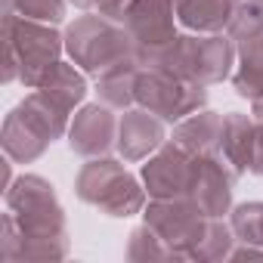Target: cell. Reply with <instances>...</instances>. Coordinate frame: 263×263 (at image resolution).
I'll use <instances>...</instances> for the list:
<instances>
[{
  "instance_id": "obj_2",
  "label": "cell",
  "mask_w": 263,
  "mask_h": 263,
  "mask_svg": "<svg viewBox=\"0 0 263 263\" xmlns=\"http://www.w3.org/2000/svg\"><path fill=\"white\" fill-rule=\"evenodd\" d=\"M4 41H7V74L4 81H22L34 90L47 71L62 59L65 34H59L47 22H31L19 16H4Z\"/></svg>"
},
{
  "instance_id": "obj_4",
  "label": "cell",
  "mask_w": 263,
  "mask_h": 263,
  "mask_svg": "<svg viewBox=\"0 0 263 263\" xmlns=\"http://www.w3.org/2000/svg\"><path fill=\"white\" fill-rule=\"evenodd\" d=\"M65 53L90 78H99L105 68L137 56L127 28L121 22H111V19L99 16L96 10L87 13V16H78L65 28Z\"/></svg>"
},
{
  "instance_id": "obj_12",
  "label": "cell",
  "mask_w": 263,
  "mask_h": 263,
  "mask_svg": "<svg viewBox=\"0 0 263 263\" xmlns=\"http://www.w3.org/2000/svg\"><path fill=\"white\" fill-rule=\"evenodd\" d=\"M238 180L223 167L220 158L208 155V158H195V171H192V183L186 198L204 214V217H229L232 204V186Z\"/></svg>"
},
{
  "instance_id": "obj_19",
  "label": "cell",
  "mask_w": 263,
  "mask_h": 263,
  "mask_svg": "<svg viewBox=\"0 0 263 263\" xmlns=\"http://www.w3.org/2000/svg\"><path fill=\"white\" fill-rule=\"evenodd\" d=\"M238 62L232 68V90L241 99H257L263 93V31L235 44Z\"/></svg>"
},
{
  "instance_id": "obj_8",
  "label": "cell",
  "mask_w": 263,
  "mask_h": 263,
  "mask_svg": "<svg viewBox=\"0 0 263 263\" xmlns=\"http://www.w3.org/2000/svg\"><path fill=\"white\" fill-rule=\"evenodd\" d=\"M143 220L161 235L177 260H189L211 217H204L189 198H152L143 208Z\"/></svg>"
},
{
  "instance_id": "obj_13",
  "label": "cell",
  "mask_w": 263,
  "mask_h": 263,
  "mask_svg": "<svg viewBox=\"0 0 263 263\" xmlns=\"http://www.w3.org/2000/svg\"><path fill=\"white\" fill-rule=\"evenodd\" d=\"M171 140L195 158H208V155L217 158L220 143H223V115L211 111V108H198L189 118L174 124Z\"/></svg>"
},
{
  "instance_id": "obj_22",
  "label": "cell",
  "mask_w": 263,
  "mask_h": 263,
  "mask_svg": "<svg viewBox=\"0 0 263 263\" xmlns=\"http://www.w3.org/2000/svg\"><path fill=\"white\" fill-rule=\"evenodd\" d=\"M229 223L238 241L263 248V201H245L229 211Z\"/></svg>"
},
{
  "instance_id": "obj_16",
  "label": "cell",
  "mask_w": 263,
  "mask_h": 263,
  "mask_svg": "<svg viewBox=\"0 0 263 263\" xmlns=\"http://www.w3.org/2000/svg\"><path fill=\"white\" fill-rule=\"evenodd\" d=\"M235 0H177V22L195 34H226Z\"/></svg>"
},
{
  "instance_id": "obj_20",
  "label": "cell",
  "mask_w": 263,
  "mask_h": 263,
  "mask_svg": "<svg viewBox=\"0 0 263 263\" xmlns=\"http://www.w3.org/2000/svg\"><path fill=\"white\" fill-rule=\"evenodd\" d=\"M235 241L238 238L232 232V223H226V217H211L189 260H229Z\"/></svg>"
},
{
  "instance_id": "obj_3",
  "label": "cell",
  "mask_w": 263,
  "mask_h": 263,
  "mask_svg": "<svg viewBox=\"0 0 263 263\" xmlns=\"http://www.w3.org/2000/svg\"><path fill=\"white\" fill-rule=\"evenodd\" d=\"M124 158H90L78 177H74V192L84 204L99 208L108 217H134L143 214L146 208V186L124 167Z\"/></svg>"
},
{
  "instance_id": "obj_6",
  "label": "cell",
  "mask_w": 263,
  "mask_h": 263,
  "mask_svg": "<svg viewBox=\"0 0 263 263\" xmlns=\"http://www.w3.org/2000/svg\"><path fill=\"white\" fill-rule=\"evenodd\" d=\"M137 105L149 108L164 124H177L208 105V87L180 78L164 65H143L137 81Z\"/></svg>"
},
{
  "instance_id": "obj_28",
  "label": "cell",
  "mask_w": 263,
  "mask_h": 263,
  "mask_svg": "<svg viewBox=\"0 0 263 263\" xmlns=\"http://www.w3.org/2000/svg\"><path fill=\"white\" fill-rule=\"evenodd\" d=\"M235 4H238V0H235Z\"/></svg>"
},
{
  "instance_id": "obj_15",
  "label": "cell",
  "mask_w": 263,
  "mask_h": 263,
  "mask_svg": "<svg viewBox=\"0 0 263 263\" xmlns=\"http://www.w3.org/2000/svg\"><path fill=\"white\" fill-rule=\"evenodd\" d=\"M254 115H245V111H226L223 115V143H220V152L217 158L223 161V167L241 180L248 174V164H251V143H254Z\"/></svg>"
},
{
  "instance_id": "obj_18",
  "label": "cell",
  "mask_w": 263,
  "mask_h": 263,
  "mask_svg": "<svg viewBox=\"0 0 263 263\" xmlns=\"http://www.w3.org/2000/svg\"><path fill=\"white\" fill-rule=\"evenodd\" d=\"M34 90H41L44 96H50L65 111H74V105H81L84 96H87V78H84V71L74 62H62L59 59Z\"/></svg>"
},
{
  "instance_id": "obj_17",
  "label": "cell",
  "mask_w": 263,
  "mask_h": 263,
  "mask_svg": "<svg viewBox=\"0 0 263 263\" xmlns=\"http://www.w3.org/2000/svg\"><path fill=\"white\" fill-rule=\"evenodd\" d=\"M140 59L137 56H130L111 68H105L96 81V93H99V102L111 105L115 111H124L130 105H137V81H140Z\"/></svg>"
},
{
  "instance_id": "obj_1",
  "label": "cell",
  "mask_w": 263,
  "mask_h": 263,
  "mask_svg": "<svg viewBox=\"0 0 263 263\" xmlns=\"http://www.w3.org/2000/svg\"><path fill=\"white\" fill-rule=\"evenodd\" d=\"M16 241H22V248L13 254V260L19 257L59 260L68 254V226L62 204L53 192V183H47L37 174H25L7 186L4 248Z\"/></svg>"
},
{
  "instance_id": "obj_26",
  "label": "cell",
  "mask_w": 263,
  "mask_h": 263,
  "mask_svg": "<svg viewBox=\"0 0 263 263\" xmlns=\"http://www.w3.org/2000/svg\"><path fill=\"white\" fill-rule=\"evenodd\" d=\"M251 115H254V121L263 124V93H260L257 99H251Z\"/></svg>"
},
{
  "instance_id": "obj_27",
  "label": "cell",
  "mask_w": 263,
  "mask_h": 263,
  "mask_svg": "<svg viewBox=\"0 0 263 263\" xmlns=\"http://www.w3.org/2000/svg\"><path fill=\"white\" fill-rule=\"evenodd\" d=\"M68 4H74L78 10H96V4H99V0H68Z\"/></svg>"
},
{
  "instance_id": "obj_7",
  "label": "cell",
  "mask_w": 263,
  "mask_h": 263,
  "mask_svg": "<svg viewBox=\"0 0 263 263\" xmlns=\"http://www.w3.org/2000/svg\"><path fill=\"white\" fill-rule=\"evenodd\" d=\"M124 28L134 41L140 65H161L177 44V0H137Z\"/></svg>"
},
{
  "instance_id": "obj_9",
  "label": "cell",
  "mask_w": 263,
  "mask_h": 263,
  "mask_svg": "<svg viewBox=\"0 0 263 263\" xmlns=\"http://www.w3.org/2000/svg\"><path fill=\"white\" fill-rule=\"evenodd\" d=\"M68 146L78 158H105L118 149V115L105 102L84 105L68 124Z\"/></svg>"
},
{
  "instance_id": "obj_5",
  "label": "cell",
  "mask_w": 263,
  "mask_h": 263,
  "mask_svg": "<svg viewBox=\"0 0 263 263\" xmlns=\"http://www.w3.org/2000/svg\"><path fill=\"white\" fill-rule=\"evenodd\" d=\"M238 62V50L235 41L229 34H180L177 44L171 47V53L164 56V68H171L180 78L198 81L204 87L211 84H223L226 78H232V68Z\"/></svg>"
},
{
  "instance_id": "obj_24",
  "label": "cell",
  "mask_w": 263,
  "mask_h": 263,
  "mask_svg": "<svg viewBox=\"0 0 263 263\" xmlns=\"http://www.w3.org/2000/svg\"><path fill=\"white\" fill-rule=\"evenodd\" d=\"M134 4H137V0H99L96 13L105 16V19H111V22H121L124 25V19H127V13H130V7H134Z\"/></svg>"
},
{
  "instance_id": "obj_14",
  "label": "cell",
  "mask_w": 263,
  "mask_h": 263,
  "mask_svg": "<svg viewBox=\"0 0 263 263\" xmlns=\"http://www.w3.org/2000/svg\"><path fill=\"white\" fill-rule=\"evenodd\" d=\"M50 137L28 118V111L22 105H16L7 121H4V152L10 161H19V164H31L37 161L47 149H50Z\"/></svg>"
},
{
  "instance_id": "obj_21",
  "label": "cell",
  "mask_w": 263,
  "mask_h": 263,
  "mask_svg": "<svg viewBox=\"0 0 263 263\" xmlns=\"http://www.w3.org/2000/svg\"><path fill=\"white\" fill-rule=\"evenodd\" d=\"M68 0H4V16H19L31 22L59 25L65 19Z\"/></svg>"
},
{
  "instance_id": "obj_11",
  "label": "cell",
  "mask_w": 263,
  "mask_h": 263,
  "mask_svg": "<svg viewBox=\"0 0 263 263\" xmlns=\"http://www.w3.org/2000/svg\"><path fill=\"white\" fill-rule=\"evenodd\" d=\"M167 143L164 134V121L158 115H152L143 105H130L124 108V115L118 118V155L127 164L146 161L149 155H155L161 146Z\"/></svg>"
},
{
  "instance_id": "obj_10",
  "label": "cell",
  "mask_w": 263,
  "mask_h": 263,
  "mask_svg": "<svg viewBox=\"0 0 263 263\" xmlns=\"http://www.w3.org/2000/svg\"><path fill=\"white\" fill-rule=\"evenodd\" d=\"M192 171H195V155H189L183 146L167 140L155 155L146 158L140 177L149 198H186Z\"/></svg>"
},
{
  "instance_id": "obj_23",
  "label": "cell",
  "mask_w": 263,
  "mask_h": 263,
  "mask_svg": "<svg viewBox=\"0 0 263 263\" xmlns=\"http://www.w3.org/2000/svg\"><path fill=\"white\" fill-rule=\"evenodd\" d=\"M127 257H130V260H177V257L171 254V248L161 241V235H158L149 223H143V226H137L134 232H130Z\"/></svg>"
},
{
  "instance_id": "obj_25",
  "label": "cell",
  "mask_w": 263,
  "mask_h": 263,
  "mask_svg": "<svg viewBox=\"0 0 263 263\" xmlns=\"http://www.w3.org/2000/svg\"><path fill=\"white\" fill-rule=\"evenodd\" d=\"M248 174L263 177V124H260V121H257V127H254V143H251V164H248Z\"/></svg>"
}]
</instances>
